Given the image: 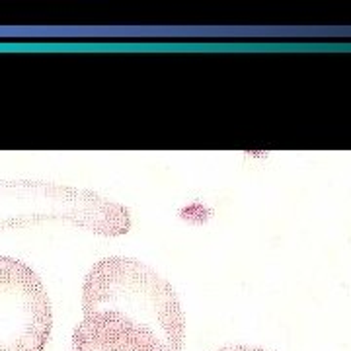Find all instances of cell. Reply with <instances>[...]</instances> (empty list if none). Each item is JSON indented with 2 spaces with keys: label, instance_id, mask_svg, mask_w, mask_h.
<instances>
[{
  "label": "cell",
  "instance_id": "cell-3",
  "mask_svg": "<svg viewBox=\"0 0 351 351\" xmlns=\"http://www.w3.org/2000/svg\"><path fill=\"white\" fill-rule=\"evenodd\" d=\"M53 311L41 277L22 260L0 256V351H45Z\"/></svg>",
  "mask_w": 351,
  "mask_h": 351
},
{
  "label": "cell",
  "instance_id": "cell-5",
  "mask_svg": "<svg viewBox=\"0 0 351 351\" xmlns=\"http://www.w3.org/2000/svg\"><path fill=\"white\" fill-rule=\"evenodd\" d=\"M217 351H267L263 348H256V346H225V348H219Z\"/></svg>",
  "mask_w": 351,
  "mask_h": 351
},
{
  "label": "cell",
  "instance_id": "cell-4",
  "mask_svg": "<svg viewBox=\"0 0 351 351\" xmlns=\"http://www.w3.org/2000/svg\"><path fill=\"white\" fill-rule=\"evenodd\" d=\"M73 351H108L101 348L100 343H96L94 339L86 336L82 330L75 328L73 330Z\"/></svg>",
  "mask_w": 351,
  "mask_h": 351
},
{
  "label": "cell",
  "instance_id": "cell-2",
  "mask_svg": "<svg viewBox=\"0 0 351 351\" xmlns=\"http://www.w3.org/2000/svg\"><path fill=\"white\" fill-rule=\"evenodd\" d=\"M41 221H66L101 237H121L131 228L125 205L92 189L53 182H0V230Z\"/></svg>",
  "mask_w": 351,
  "mask_h": 351
},
{
  "label": "cell",
  "instance_id": "cell-1",
  "mask_svg": "<svg viewBox=\"0 0 351 351\" xmlns=\"http://www.w3.org/2000/svg\"><path fill=\"white\" fill-rule=\"evenodd\" d=\"M106 311L147 328L172 351L184 350L186 316L170 281L137 258L108 256L90 267L82 285V313Z\"/></svg>",
  "mask_w": 351,
  "mask_h": 351
}]
</instances>
